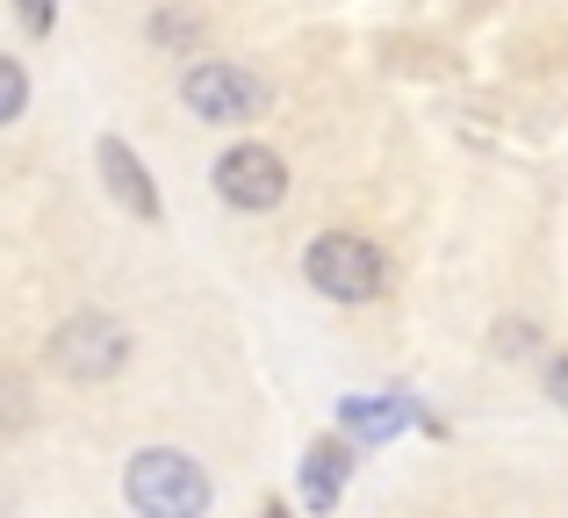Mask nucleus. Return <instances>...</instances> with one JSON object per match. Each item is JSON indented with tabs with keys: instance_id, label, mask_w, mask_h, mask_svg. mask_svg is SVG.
Here are the masks:
<instances>
[{
	"instance_id": "1",
	"label": "nucleus",
	"mask_w": 568,
	"mask_h": 518,
	"mask_svg": "<svg viewBox=\"0 0 568 518\" xmlns=\"http://www.w3.org/2000/svg\"><path fill=\"white\" fill-rule=\"evenodd\" d=\"M138 518H202L209 511V476L202 461H187L181 447H144L123 476Z\"/></svg>"
},
{
	"instance_id": "2",
	"label": "nucleus",
	"mask_w": 568,
	"mask_h": 518,
	"mask_svg": "<svg viewBox=\"0 0 568 518\" xmlns=\"http://www.w3.org/2000/svg\"><path fill=\"white\" fill-rule=\"evenodd\" d=\"M303 274H310V288L332 295V303H375L382 281H388V260L361 238V231H324V238L310 245Z\"/></svg>"
},
{
	"instance_id": "3",
	"label": "nucleus",
	"mask_w": 568,
	"mask_h": 518,
	"mask_svg": "<svg viewBox=\"0 0 568 518\" xmlns=\"http://www.w3.org/2000/svg\"><path fill=\"white\" fill-rule=\"evenodd\" d=\"M181 101L202 123H252V115H266V80L231 58H202V65H187Z\"/></svg>"
},
{
	"instance_id": "4",
	"label": "nucleus",
	"mask_w": 568,
	"mask_h": 518,
	"mask_svg": "<svg viewBox=\"0 0 568 518\" xmlns=\"http://www.w3.org/2000/svg\"><path fill=\"white\" fill-rule=\"evenodd\" d=\"M130 360V332L115 317H65L51 332V367L72 382H109Z\"/></svg>"
},
{
	"instance_id": "5",
	"label": "nucleus",
	"mask_w": 568,
	"mask_h": 518,
	"mask_svg": "<svg viewBox=\"0 0 568 518\" xmlns=\"http://www.w3.org/2000/svg\"><path fill=\"white\" fill-rule=\"evenodd\" d=\"M216 195L231 202V210H274V202L288 195V159L266 152V144H231V152L216 159Z\"/></svg>"
},
{
	"instance_id": "6",
	"label": "nucleus",
	"mask_w": 568,
	"mask_h": 518,
	"mask_svg": "<svg viewBox=\"0 0 568 518\" xmlns=\"http://www.w3.org/2000/svg\"><path fill=\"white\" fill-rule=\"evenodd\" d=\"M101 181H109V195L123 202L130 216H138V224H152L159 216V195H152V181H144V166H138V152H130L123 138H101Z\"/></svg>"
},
{
	"instance_id": "7",
	"label": "nucleus",
	"mask_w": 568,
	"mask_h": 518,
	"mask_svg": "<svg viewBox=\"0 0 568 518\" xmlns=\"http://www.w3.org/2000/svg\"><path fill=\"white\" fill-rule=\"evenodd\" d=\"M346 476H353L346 447H338V439H317V447H310V461H303V497H310L317 511H332L338 490H346Z\"/></svg>"
},
{
	"instance_id": "8",
	"label": "nucleus",
	"mask_w": 568,
	"mask_h": 518,
	"mask_svg": "<svg viewBox=\"0 0 568 518\" xmlns=\"http://www.w3.org/2000/svg\"><path fill=\"white\" fill-rule=\"evenodd\" d=\"M338 418H346L353 439H396L410 425V404H396V396H346Z\"/></svg>"
},
{
	"instance_id": "9",
	"label": "nucleus",
	"mask_w": 568,
	"mask_h": 518,
	"mask_svg": "<svg viewBox=\"0 0 568 518\" xmlns=\"http://www.w3.org/2000/svg\"><path fill=\"white\" fill-rule=\"evenodd\" d=\"M14 14H22V29H29V37H43V29L58 22V8H51V0H14Z\"/></svg>"
},
{
	"instance_id": "10",
	"label": "nucleus",
	"mask_w": 568,
	"mask_h": 518,
	"mask_svg": "<svg viewBox=\"0 0 568 518\" xmlns=\"http://www.w3.org/2000/svg\"><path fill=\"white\" fill-rule=\"evenodd\" d=\"M29 101V80H22V58H8V115H22Z\"/></svg>"
},
{
	"instance_id": "11",
	"label": "nucleus",
	"mask_w": 568,
	"mask_h": 518,
	"mask_svg": "<svg viewBox=\"0 0 568 518\" xmlns=\"http://www.w3.org/2000/svg\"><path fill=\"white\" fill-rule=\"evenodd\" d=\"M547 396L568 410V353H561V360H547Z\"/></svg>"
},
{
	"instance_id": "12",
	"label": "nucleus",
	"mask_w": 568,
	"mask_h": 518,
	"mask_svg": "<svg viewBox=\"0 0 568 518\" xmlns=\"http://www.w3.org/2000/svg\"><path fill=\"white\" fill-rule=\"evenodd\" d=\"M260 518H288V511H281V505H266V511H260Z\"/></svg>"
}]
</instances>
